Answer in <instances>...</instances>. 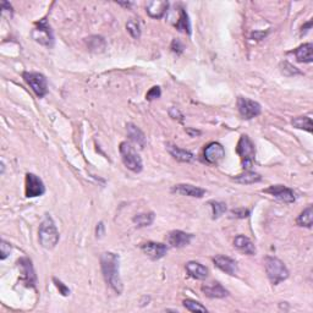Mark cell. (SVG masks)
Instances as JSON below:
<instances>
[{
  "instance_id": "6da1fadb",
  "label": "cell",
  "mask_w": 313,
  "mask_h": 313,
  "mask_svg": "<svg viewBox=\"0 0 313 313\" xmlns=\"http://www.w3.org/2000/svg\"><path fill=\"white\" fill-rule=\"evenodd\" d=\"M101 268L108 285L116 294L122 292V282L119 273V256L112 252H104L101 256Z\"/></svg>"
},
{
  "instance_id": "7a4b0ae2",
  "label": "cell",
  "mask_w": 313,
  "mask_h": 313,
  "mask_svg": "<svg viewBox=\"0 0 313 313\" xmlns=\"http://www.w3.org/2000/svg\"><path fill=\"white\" fill-rule=\"evenodd\" d=\"M38 239H39L40 245L47 250H52L59 242V231L57 229L54 220L49 214L46 215L42 223L39 225L38 230Z\"/></svg>"
},
{
  "instance_id": "3957f363",
  "label": "cell",
  "mask_w": 313,
  "mask_h": 313,
  "mask_svg": "<svg viewBox=\"0 0 313 313\" xmlns=\"http://www.w3.org/2000/svg\"><path fill=\"white\" fill-rule=\"evenodd\" d=\"M264 267L269 282L273 285H278L289 278V271L286 265L276 257H265Z\"/></svg>"
},
{
  "instance_id": "277c9868",
  "label": "cell",
  "mask_w": 313,
  "mask_h": 313,
  "mask_svg": "<svg viewBox=\"0 0 313 313\" xmlns=\"http://www.w3.org/2000/svg\"><path fill=\"white\" fill-rule=\"evenodd\" d=\"M236 153L241 158V165L245 170H251L256 159V148L253 142L251 141L247 135H242L240 137L238 146H236Z\"/></svg>"
},
{
  "instance_id": "5b68a950",
  "label": "cell",
  "mask_w": 313,
  "mask_h": 313,
  "mask_svg": "<svg viewBox=\"0 0 313 313\" xmlns=\"http://www.w3.org/2000/svg\"><path fill=\"white\" fill-rule=\"evenodd\" d=\"M120 156H121V160L124 165L126 166L128 170L133 172H140L142 170V159L137 151L131 145L130 142H121L120 143Z\"/></svg>"
},
{
  "instance_id": "8992f818",
  "label": "cell",
  "mask_w": 313,
  "mask_h": 313,
  "mask_svg": "<svg viewBox=\"0 0 313 313\" xmlns=\"http://www.w3.org/2000/svg\"><path fill=\"white\" fill-rule=\"evenodd\" d=\"M23 78L30 84V87L37 95V97L42 98L48 93V82L44 75L38 72H23Z\"/></svg>"
},
{
  "instance_id": "52a82bcc",
  "label": "cell",
  "mask_w": 313,
  "mask_h": 313,
  "mask_svg": "<svg viewBox=\"0 0 313 313\" xmlns=\"http://www.w3.org/2000/svg\"><path fill=\"white\" fill-rule=\"evenodd\" d=\"M32 38H33L37 43L46 47H52L53 43H54V37H53L52 30L46 20H42V21L37 23L36 27L32 31Z\"/></svg>"
},
{
  "instance_id": "ba28073f",
  "label": "cell",
  "mask_w": 313,
  "mask_h": 313,
  "mask_svg": "<svg viewBox=\"0 0 313 313\" xmlns=\"http://www.w3.org/2000/svg\"><path fill=\"white\" fill-rule=\"evenodd\" d=\"M238 108L240 115L246 120L256 118V116H258L262 112L261 105L257 103V102L244 97L238 98Z\"/></svg>"
},
{
  "instance_id": "9c48e42d",
  "label": "cell",
  "mask_w": 313,
  "mask_h": 313,
  "mask_svg": "<svg viewBox=\"0 0 313 313\" xmlns=\"http://www.w3.org/2000/svg\"><path fill=\"white\" fill-rule=\"evenodd\" d=\"M46 192V186L40 177L37 175L28 172L26 175V196L30 198L39 197Z\"/></svg>"
},
{
  "instance_id": "30bf717a",
  "label": "cell",
  "mask_w": 313,
  "mask_h": 313,
  "mask_svg": "<svg viewBox=\"0 0 313 313\" xmlns=\"http://www.w3.org/2000/svg\"><path fill=\"white\" fill-rule=\"evenodd\" d=\"M263 192L271 194L279 201L284 202V203H294L295 200H296L294 191H292L291 189H289V187L283 185H272L269 186L268 189L263 190Z\"/></svg>"
},
{
  "instance_id": "8fae6325",
  "label": "cell",
  "mask_w": 313,
  "mask_h": 313,
  "mask_svg": "<svg viewBox=\"0 0 313 313\" xmlns=\"http://www.w3.org/2000/svg\"><path fill=\"white\" fill-rule=\"evenodd\" d=\"M142 252L146 254V256L149 257L153 261H157V259L163 258L165 256L166 252H168V247L164 244H160V242H153L149 241L143 244L141 246Z\"/></svg>"
},
{
  "instance_id": "7c38bea8",
  "label": "cell",
  "mask_w": 313,
  "mask_h": 313,
  "mask_svg": "<svg viewBox=\"0 0 313 313\" xmlns=\"http://www.w3.org/2000/svg\"><path fill=\"white\" fill-rule=\"evenodd\" d=\"M204 159L210 164H218L221 159L225 157V149L220 143L212 142L204 148L203 152Z\"/></svg>"
},
{
  "instance_id": "4fadbf2b",
  "label": "cell",
  "mask_w": 313,
  "mask_h": 313,
  "mask_svg": "<svg viewBox=\"0 0 313 313\" xmlns=\"http://www.w3.org/2000/svg\"><path fill=\"white\" fill-rule=\"evenodd\" d=\"M213 263H214L216 268L220 269L224 273L229 274V276H236L239 272L238 263H236L235 259L230 258V257L228 256H221V254L215 256L214 258H213Z\"/></svg>"
},
{
  "instance_id": "5bb4252c",
  "label": "cell",
  "mask_w": 313,
  "mask_h": 313,
  "mask_svg": "<svg viewBox=\"0 0 313 313\" xmlns=\"http://www.w3.org/2000/svg\"><path fill=\"white\" fill-rule=\"evenodd\" d=\"M192 240L191 234L184 233L181 230H172L166 235V241L174 248H181L190 245Z\"/></svg>"
},
{
  "instance_id": "9a60e30c",
  "label": "cell",
  "mask_w": 313,
  "mask_h": 313,
  "mask_svg": "<svg viewBox=\"0 0 313 313\" xmlns=\"http://www.w3.org/2000/svg\"><path fill=\"white\" fill-rule=\"evenodd\" d=\"M202 292L209 298H224L229 296V291L219 282H209L202 285Z\"/></svg>"
},
{
  "instance_id": "2e32d148",
  "label": "cell",
  "mask_w": 313,
  "mask_h": 313,
  "mask_svg": "<svg viewBox=\"0 0 313 313\" xmlns=\"http://www.w3.org/2000/svg\"><path fill=\"white\" fill-rule=\"evenodd\" d=\"M171 192L183 196H189V197L194 198H202L206 195V190L194 185H190V184H179V185H175L171 189Z\"/></svg>"
},
{
  "instance_id": "e0dca14e",
  "label": "cell",
  "mask_w": 313,
  "mask_h": 313,
  "mask_svg": "<svg viewBox=\"0 0 313 313\" xmlns=\"http://www.w3.org/2000/svg\"><path fill=\"white\" fill-rule=\"evenodd\" d=\"M169 3L162 2V0H153V2H148L146 4V11L152 19H162L168 11Z\"/></svg>"
},
{
  "instance_id": "ac0fdd59",
  "label": "cell",
  "mask_w": 313,
  "mask_h": 313,
  "mask_svg": "<svg viewBox=\"0 0 313 313\" xmlns=\"http://www.w3.org/2000/svg\"><path fill=\"white\" fill-rule=\"evenodd\" d=\"M19 267L21 268L22 280L27 286H34L36 284V274H34L33 267H32L31 259L21 258L19 261Z\"/></svg>"
},
{
  "instance_id": "d6986e66",
  "label": "cell",
  "mask_w": 313,
  "mask_h": 313,
  "mask_svg": "<svg viewBox=\"0 0 313 313\" xmlns=\"http://www.w3.org/2000/svg\"><path fill=\"white\" fill-rule=\"evenodd\" d=\"M166 149H168L169 154H170L174 159H176L177 162L191 163L195 160L194 153H191L190 151H186V149L177 147V146L175 145H171V143H168V145H166Z\"/></svg>"
},
{
  "instance_id": "ffe728a7",
  "label": "cell",
  "mask_w": 313,
  "mask_h": 313,
  "mask_svg": "<svg viewBox=\"0 0 313 313\" xmlns=\"http://www.w3.org/2000/svg\"><path fill=\"white\" fill-rule=\"evenodd\" d=\"M234 247L238 248L240 252L248 254V256H253L257 252L253 242L245 235H238L234 239Z\"/></svg>"
},
{
  "instance_id": "44dd1931",
  "label": "cell",
  "mask_w": 313,
  "mask_h": 313,
  "mask_svg": "<svg viewBox=\"0 0 313 313\" xmlns=\"http://www.w3.org/2000/svg\"><path fill=\"white\" fill-rule=\"evenodd\" d=\"M186 272L189 273V276L194 279L197 280H204L207 277H208V268L204 267L203 264L201 263L191 261L186 263Z\"/></svg>"
},
{
  "instance_id": "7402d4cb",
  "label": "cell",
  "mask_w": 313,
  "mask_h": 313,
  "mask_svg": "<svg viewBox=\"0 0 313 313\" xmlns=\"http://www.w3.org/2000/svg\"><path fill=\"white\" fill-rule=\"evenodd\" d=\"M126 130L128 137H130V140L135 143V145L139 146L141 149L146 147V145H147V139H146V135L142 132V130H140L136 125L131 124V122H128L126 125Z\"/></svg>"
},
{
  "instance_id": "603a6c76",
  "label": "cell",
  "mask_w": 313,
  "mask_h": 313,
  "mask_svg": "<svg viewBox=\"0 0 313 313\" xmlns=\"http://www.w3.org/2000/svg\"><path fill=\"white\" fill-rule=\"evenodd\" d=\"M313 46L312 43H306L298 47L297 49H295L294 54L296 57V60L300 63H312L313 61Z\"/></svg>"
},
{
  "instance_id": "cb8c5ba5",
  "label": "cell",
  "mask_w": 313,
  "mask_h": 313,
  "mask_svg": "<svg viewBox=\"0 0 313 313\" xmlns=\"http://www.w3.org/2000/svg\"><path fill=\"white\" fill-rule=\"evenodd\" d=\"M233 180L235 181V183L241 184V185H251V184H256L262 181V176L258 172L246 170L245 172H242V174L238 175V176L233 177Z\"/></svg>"
},
{
  "instance_id": "d4e9b609",
  "label": "cell",
  "mask_w": 313,
  "mask_h": 313,
  "mask_svg": "<svg viewBox=\"0 0 313 313\" xmlns=\"http://www.w3.org/2000/svg\"><path fill=\"white\" fill-rule=\"evenodd\" d=\"M175 27H176L177 31L191 34V25H190L189 15H187V13L183 8L179 10V20L175 23Z\"/></svg>"
},
{
  "instance_id": "484cf974",
  "label": "cell",
  "mask_w": 313,
  "mask_h": 313,
  "mask_svg": "<svg viewBox=\"0 0 313 313\" xmlns=\"http://www.w3.org/2000/svg\"><path fill=\"white\" fill-rule=\"evenodd\" d=\"M154 218H156L154 213L148 212V213H140V214H136L133 216L132 220H133V223L136 224V227L145 228V227H149V225L153 223Z\"/></svg>"
},
{
  "instance_id": "4316f807",
  "label": "cell",
  "mask_w": 313,
  "mask_h": 313,
  "mask_svg": "<svg viewBox=\"0 0 313 313\" xmlns=\"http://www.w3.org/2000/svg\"><path fill=\"white\" fill-rule=\"evenodd\" d=\"M291 124H292V126L300 128V130H306L307 132H309V133L313 131L311 116H297V118L292 119Z\"/></svg>"
},
{
  "instance_id": "83f0119b",
  "label": "cell",
  "mask_w": 313,
  "mask_h": 313,
  "mask_svg": "<svg viewBox=\"0 0 313 313\" xmlns=\"http://www.w3.org/2000/svg\"><path fill=\"white\" fill-rule=\"evenodd\" d=\"M297 225L300 227H306V228H312L313 225V208L312 206H308L306 209H303V212L298 215Z\"/></svg>"
},
{
  "instance_id": "f1b7e54d",
  "label": "cell",
  "mask_w": 313,
  "mask_h": 313,
  "mask_svg": "<svg viewBox=\"0 0 313 313\" xmlns=\"http://www.w3.org/2000/svg\"><path fill=\"white\" fill-rule=\"evenodd\" d=\"M87 47H88L90 51L96 52V53H101L105 49V40L103 37L99 36H92L86 39Z\"/></svg>"
},
{
  "instance_id": "f546056e",
  "label": "cell",
  "mask_w": 313,
  "mask_h": 313,
  "mask_svg": "<svg viewBox=\"0 0 313 313\" xmlns=\"http://www.w3.org/2000/svg\"><path fill=\"white\" fill-rule=\"evenodd\" d=\"M209 206L212 207L213 210V219L219 218L227 212V204L224 202H219V201H210Z\"/></svg>"
},
{
  "instance_id": "4dcf8cb0",
  "label": "cell",
  "mask_w": 313,
  "mask_h": 313,
  "mask_svg": "<svg viewBox=\"0 0 313 313\" xmlns=\"http://www.w3.org/2000/svg\"><path fill=\"white\" fill-rule=\"evenodd\" d=\"M126 30L130 36L135 38V39H139L141 37V27H140L139 21H135V20H130L126 23Z\"/></svg>"
},
{
  "instance_id": "1f68e13d",
  "label": "cell",
  "mask_w": 313,
  "mask_h": 313,
  "mask_svg": "<svg viewBox=\"0 0 313 313\" xmlns=\"http://www.w3.org/2000/svg\"><path fill=\"white\" fill-rule=\"evenodd\" d=\"M184 307L190 312H207V308L202 303L194 300H185L184 301Z\"/></svg>"
},
{
  "instance_id": "d6a6232c",
  "label": "cell",
  "mask_w": 313,
  "mask_h": 313,
  "mask_svg": "<svg viewBox=\"0 0 313 313\" xmlns=\"http://www.w3.org/2000/svg\"><path fill=\"white\" fill-rule=\"evenodd\" d=\"M160 96H162V91H160V87L154 86V87H152V88L147 92V95H146V99H147V101H154V99L159 98Z\"/></svg>"
},
{
  "instance_id": "836d02e7",
  "label": "cell",
  "mask_w": 313,
  "mask_h": 313,
  "mask_svg": "<svg viewBox=\"0 0 313 313\" xmlns=\"http://www.w3.org/2000/svg\"><path fill=\"white\" fill-rule=\"evenodd\" d=\"M230 214H231V216H233V218L244 219V218H247V216L250 215V210L245 209V208H236V209L231 210Z\"/></svg>"
},
{
  "instance_id": "e575fe53",
  "label": "cell",
  "mask_w": 313,
  "mask_h": 313,
  "mask_svg": "<svg viewBox=\"0 0 313 313\" xmlns=\"http://www.w3.org/2000/svg\"><path fill=\"white\" fill-rule=\"evenodd\" d=\"M10 252H11L10 244H8L7 241H4V240H3L2 245H0V254H2V256H0V258H2L3 261H4V259H7V257L9 256V254H10Z\"/></svg>"
},
{
  "instance_id": "d590c367",
  "label": "cell",
  "mask_w": 313,
  "mask_h": 313,
  "mask_svg": "<svg viewBox=\"0 0 313 313\" xmlns=\"http://www.w3.org/2000/svg\"><path fill=\"white\" fill-rule=\"evenodd\" d=\"M53 282L55 283V286L58 288V290L63 296H67V295H70V289L67 288V286L64 284L63 282H60V280H58L57 278H53Z\"/></svg>"
},
{
  "instance_id": "8d00e7d4",
  "label": "cell",
  "mask_w": 313,
  "mask_h": 313,
  "mask_svg": "<svg viewBox=\"0 0 313 313\" xmlns=\"http://www.w3.org/2000/svg\"><path fill=\"white\" fill-rule=\"evenodd\" d=\"M171 51L174 52V53H177V54H180V53L184 51V46L181 44L180 40H177V39H174V40H172V43H171Z\"/></svg>"
},
{
  "instance_id": "74e56055",
  "label": "cell",
  "mask_w": 313,
  "mask_h": 313,
  "mask_svg": "<svg viewBox=\"0 0 313 313\" xmlns=\"http://www.w3.org/2000/svg\"><path fill=\"white\" fill-rule=\"evenodd\" d=\"M104 235V224L99 223L97 227V238H102Z\"/></svg>"
},
{
  "instance_id": "f35d334b",
  "label": "cell",
  "mask_w": 313,
  "mask_h": 313,
  "mask_svg": "<svg viewBox=\"0 0 313 313\" xmlns=\"http://www.w3.org/2000/svg\"><path fill=\"white\" fill-rule=\"evenodd\" d=\"M171 109L174 110V112H175V114H170V116H171V118L176 119V116H179V119H180V120H183V114H181V113L179 112V110L176 109V108H171Z\"/></svg>"
},
{
  "instance_id": "ab89813d",
  "label": "cell",
  "mask_w": 313,
  "mask_h": 313,
  "mask_svg": "<svg viewBox=\"0 0 313 313\" xmlns=\"http://www.w3.org/2000/svg\"><path fill=\"white\" fill-rule=\"evenodd\" d=\"M2 7H3V10H4V11H10V13H13V8H11V5L9 4V3H7V2L2 3Z\"/></svg>"
},
{
  "instance_id": "60d3db41",
  "label": "cell",
  "mask_w": 313,
  "mask_h": 313,
  "mask_svg": "<svg viewBox=\"0 0 313 313\" xmlns=\"http://www.w3.org/2000/svg\"><path fill=\"white\" fill-rule=\"evenodd\" d=\"M187 132H189L190 135H191V136H192V137H194V136H196V135H200V133H201V132H200V131H191V130H187Z\"/></svg>"
},
{
  "instance_id": "b9f144b4",
  "label": "cell",
  "mask_w": 313,
  "mask_h": 313,
  "mask_svg": "<svg viewBox=\"0 0 313 313\" xmlns=\"http://www.w3.org/2000/svg\"><path fill=\"white\" fill-rule=\"evenodd\" d=\"M119 5H122V7H131L132 3H119Z\"/></svg>"
},
{
  "instance_id": "7bdbcfd3",
  "label": "cell",
  "mask_w": 313,
  "mask_h": 313,
  "mask_svg": "<svg viewBox=\"0 0 313 313\" xmlns=\"http://www.w3.org/2000/svg\"><path fill=\"white\" fill-rule=\"evenodd\" d=\"M4 169H5V165H4V163L2 162V174H4Z\"/></svg>"
}]
</instances>
